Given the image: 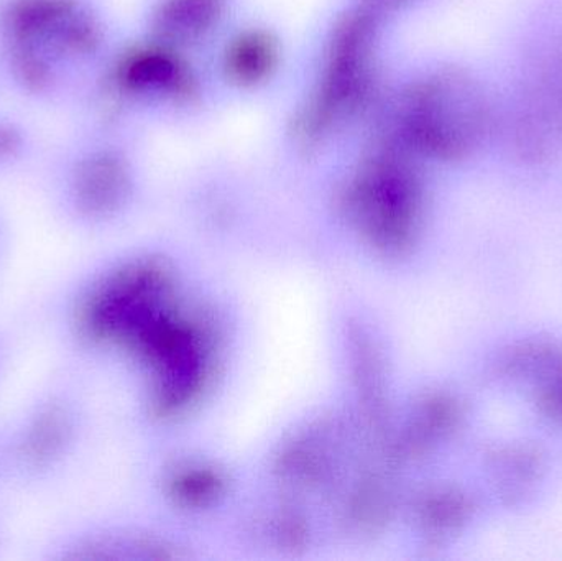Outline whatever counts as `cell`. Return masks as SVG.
<instances>
[{
  "mask_svg": "<svg viewBox=\"0 0 562 561\" xmlns=\"http://www.w3.org/2000/svg\"><path fill=\"white\" fill-rule=\"evenodd\" d=\"M398 127L403 144L412 150L438 160H462L494 132V105L474 76L445 69L406 92Z\"/></svg>",
  "mask_w": 562,
  "mask_h": 561,
  "instance_id": "obj_1",
  "label": "cell"
},
{
  "mask_svg": "<svg viewBox=\"0 0 562 561\" xmlns=\"http://www.w3.org/2000/svg\"><path fill=\"white\" fill-rule=\"evenodd\" d=\"M372 16L357 13L337 30L319 92L301 125L306 137H317L359 104L369 81Z\"/></svg>",
  "mask_w": 562,
  "mask_h": 561,
  "instance_id": "obj_3",
  "label": "cell"
},
{
  "mask_svg": "<svg viewBox=\"0 0 562 561\" xmlns=\"http://www.w3.org/2000/svg\"><path fill=\"white\" fill-rule=\"evenodd\" d=\"M510 145L528 164H541L562 145V45L541 48L525 71L510 115Z\"/></svg>",
  "mask_w": 562,
  "mask_h": 561,
  "instance_id": "obj_2",
  "label": "cell"
},
{
  "mask_svg": "<svg viewBox=\"0 0 562 561\" xmlns=\"http://www.w3.org/2000/svg\"><path fill=\"white\" fill-rule=\"evenodd\" d=\"M276 49L272 42L260 33H247L231 45L226 68L236 81L257 82L266 78L273 66Z\"/></svg>",
  "mask_w": 562,
  "mask_h": 561,
  "instance_id": "obj_6",
  "label": "cell"
},
{
  "mask_svg": "<svg viewBox=\"0 0 562 561\" xmlns=\"http://www.w3.org/2000/svg\"><path fill=\"white\" fill-rule=\"evenodd\" d=\"M383 2H385V3H398V2H403V0H383Z\"/></svg>",
  "mask_w": 562,
  "mask_h": 561,
  "instance_id": "obj_7",
  "label": "cell"
},
{
  "mask_svg": "<svg viewBox=\"0 0 562 561\" xmlns=\"http://www.w3.org/2000/svg\"><path fill=\"white\" fill-rule=\"evenodd\" d=\"M223 0H165L155 16V29L168 42H191L213 29L223 12Z\"/></svg>",
  "mask_w": 562,
  "mask_h": 561,
  "instance_id": "obj_5",
  "label": "cell"
},
{
  "mask_svg": "<svg viewBox=\"0 0 562 561\" xmlns=\"http://www.w3.org/2000/svg\"><path fill=\"white\" fill-rule=\"evenodd\" d=\"M121 81L134 91L173 96L190 94L193 85L183 63L164 49H144L132 55L122 66Z\"/></svg>",
  "mask_w": 562,
  "mask_h": 561,
  "instance_id": "obj_4",
  "label": "cell"
}]
</instances>
